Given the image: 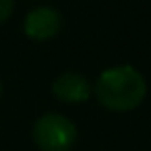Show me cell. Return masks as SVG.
<instances>
[{"label":"cell","instance_id":"6da1fadb","mask_svg":"<svg viewBox=\"0 0 151 151\" xmlns=\"http://www.w3.org/2000/svg\"><path fill=\"white\" fill-rule=\"evenodd\" d=\"M95 99L110 112H130L145 101L147 95V81L145 77L130 64H120L106 68L95 85H93Z\"/></svg>","mask_w":151,"mask_h":151},{"label":"cell","instance_id":"8992f818","mask_svg":"<svg viewBox=\"0 0 151 151\" xmlns=\"http://www.w3.org/2000/svg\"><path fill=\"white\" fill-rule=\"evenodd\" d=\"M0 95H2V81H0Z\"/></svg>","mask_w":151,"mask_h":151},{"label":"cell","instance_id":"5b68a950","mask_svg":"<svg viewBox=\"0 0 151 151\" xmlns=\"http://www.w3.org/2000/svg\"><path fill=\"white\" fill-rule=\"evenodd\" d=\"M15 11V0H0V25L11 19Z\"/></svg>","mask_w":151,"mask_h":151},{"label":"cell","instance_id":"3957f363","mask_svg":"<svg viewBox=\"0 0 151 151\" xmlns=\"http://www.w3.org/2000/svg\"><path fill=\"white\" fill-rule=\"evenodd\" d=\"M62 29V15L52 6H37L27 13L23 21V31L33 42H48L56 37Z\"/></svg>","mask_w":151,"mask_h":151},{"label":"cell","instance_id":"7a4b0ae2","mask_svg":"<svg viewBox=\"0 0 151 151\" xmlns=\"http://www.w3.org/2000/svg\"><path fill=\"white\" fill-rule=\"evenodd\" d=\"M31 137L40 151H70L77 141V126L62 114L46 112L35 120Z\"/></svg>","mask_w":151,"mask_h":151},{"label":"cell","instance_id":"277c9868","mask_svg":"<svg viewBox=\"0 0 151 151\" xmlns=\"http://www.w3.org/2000/svg\"><path fill=\"white\" fill-rule=\"evenodd\" d=\"M91 83L87 81V77H83L81 73L75 70H66L62 75H58L52 83V93L58 101L64 104H83L91 97Z\"/></svg>","mask_w":151,"mask_h":151}]
</instances>
